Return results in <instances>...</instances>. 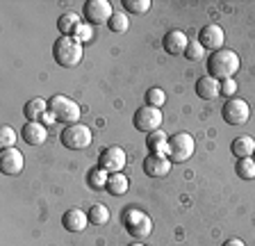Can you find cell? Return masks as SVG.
Instances as JSON below:
<instances>
[{
	"label": "cell",
	"mask_w": 255,
	"mask_h": 246,
	"mask_svg": "<svg viewBox=\"0 0 255 246\" xmlns=\"http://www.w3.org/2000/svg\"><path fill=\"white\" fill-rule=\"evenodd\" d=\"M239 71V55L230 48H221L214 50L207 57V75L214 80H230L235 78V73Z\"/></svg>",
	"instance_id": "1"
},
{
	"label": "cell",
	"mask_w": 255,
	"mask_h": 246,
	"mask_svg": "<svg viewBox=\"0 0 255 246\" xmlns=\"http://www.w3.org/2000/svg\"><path fill=\"white\" fill-rule=\"evenodd\" d=\"M53 57L64 69H75L85 57V48L75 37H59L53 43Z\"/></svg>",
	"instance_id": "2"
},
{
	"label": "cell",
	"mask_w": 255,
	"mask_h": 246,
	"mask_svg": "<svg viewBox=\"0 0 255 246\" xmlns=\"http://www.w3.org/2000/svg\"><path fill=\"white\" fill-rule=\"evenodd\" d=\"M91 139H94V132H91V128L85 125V123H71V125H66V128L62 130V134H59V141L69 150L87 148V146L91 144Z\"/></svg>",
	"instance_id": "3"
},
{
	"label": "cell",
	"mask_w": 255,
	"mask_h": 246,
	"mask_svg": "<svg viewBox=\"0 0 255 246\" xmlns=\"http://www.w3.org/2000/svg\"><path fill=\"white\" fill-rule=\"evenodd\" d=\"M48 110L55 114V119H57L59 123H66V125H71V123H80L78 121L80 119V105L69 96L55 94V96L48 101Z\"/></svg>",
	"instance_id": "4"
},
{
	"label": "cell",
	"mask_w": 255,
	"mask_h": 246,
	"mask_svg": "<svg viewBox=\"0 0 255 246\" xmlns=\"http://www.w3.org/2000/svg\"><path fill=\"white\" fill-rule=\"evenodd\" d=\"M196 150V141L191 137L189 132H178V134H171L169 137V160L173 164H182L187 162Z\"/></svg>",
	"instance_id": "5"
},
{
	"label": "cell",
	"mask_w": 255,
	"mask_h": 246,
	"mask_svg": "<svg viewBox=\"0 0 255 246\" xmlns=\"http://www.w3.org/2000/svg\"><path fill=\"white\" fill-rule=\"evenodd\" d=\"M123 226H126L128 233L132 237H137V240H143V237H148L150 233H153V219H150L146 212H141V210L128 208L126 212H123Z\"/></svg>",
	"instance_id": "6"
},
{
	"label": "cell",
	"mask_w": 255,
	"mask_h": 246,
	"mask_svg": "<svg viewBox=\"0 0 255 246\" xmlns=\"http://www.w3.org/2000/svg\"><path fill=\"white\" fill-rule=\"evenodd\" d=\"M162 110L159 107H150V105H141L134 112L132 117V125L139 130V132L143 134H150L155 132V130H159V125H162Z\"/></svg>",
	"instance_id": "7"
},
{
	"label": "cell",
	"mask_w": 255,
	"mask_h": 246,
	"mask_svg": "<svg viewBox=\"0 0 255 246\" xmlns=\"http://www.w3.org/2000/svg\"><path fill=\"white\" fill-rule=\"evenodd\" d=\"M221 117L228 125H244L251 119V107L242 98H228L221 107Z\"/></svg>",
	"instance_id": "8"
},
{
	"label": "cell",
	"mask_w": 255,
	"mask_h": 246,
	"mask_svg": "<svg viewBox=\"0 0 255 246\" xmlns=\"http://www.w3.org/2000/svg\"><path fill=\"white\" fill-rule=\"evenodd\" d=\"M128 164V155L121 146H107L98 155V166L105 169L107 173H121Z\"/></svg>",
	"instance_id": "9"
},
{
	"label": "cell",
	"mask_w": 255,
	"mask_h": 246,
	"mask_svg": "<svg viewBox=\"0 0 255 246\" xmlns=\"http://www.w3.org/2000/svg\"><path fill=\"white\" fill-rule=\"evenodd\" d=\"M85 18L89 25H105L112 18V5L107 0H87L85 2Z\"/></svg>",
	"instance_id": "10"
},
{
	"label": "cell",
	"mask_w": 255,
	"mask_h": 246,
	"mask_svg": "<svg viewBox=\"0 0 255 246\" xmlns=\"http://www.w3.org/2000/svg\"><path fill=\"white\" fill-rule=\"evenodd\" d=\"M23 153L18 148H2L0 153V171L5 173V176H18L23 171Z\"/></svg>",
	"instance_id": "11"
},
{
	"label": "cell",
	"mask_w": 255,
	"mask_h": 246,
	"mask_svg": "<svg viewBox=\"0 0 255 246\" xmlns=\"http://www.w3.org/2000/svg\"><path fill=\"white\" fill-rule=\"evenodd\" d=\"M223 41H226V34H223V27L221 25H205L198 32V43H201L205 50H221L223 48Z\"/></svg>",
	"instance_id": "12"
},
{
	"label": "cell",
	"mask_w": 255,
	"mask_h": 246,
	"mask_svg": "<svg viewBox=\"0 0 255 246\" xmlns=\"http://www.w3.org/2000/svg\"><path fill=\"white\" fill-rule=\"evenodd\" d=\"M171 164L173 162L166 155H148L143 160V173L150 178H164L171 171Z\"/></svg>",
	"instance_id": "13"
},
{
	"label": "cell",
	"mask_w": 255,
	"mask_h": 246,
	"mask_svg": "<svg viewBox=\"0 0 255 246\" xmlns=\"http://www.w3.org/2000/svg\"><path fill=\"white\" fill-rule=\"evenodd\" d=\"M89 224V214L85 210H78V208H71L62 214V226L69 233H82Z\"/></svg>",
	"instance_id": "14"
},
{
	"label": "cell",
	"mask_w": 255,
	"mask_h": 246,
	"mask_svg": "<svg viewBox=\"0 0 255 246\" xmlns=\"http://www.w3.org/2000/svg\"><path fill=\"white\" fill-rule=\"evenodd\" d=\"M21 137H23V141L30 146H41L43 141L48 139V130H46V125L39 121H27L21 128Z\"/></svg>",
	"instance_id": "15"
},
{
	"label": "cell",
	"mask_w": 255,
	"mask_h": 246,
	"mask_svg": "<svg viewBox=\"0 0 255 246\" xmlns=\"http://www.w3.org/2000/svg\"><path fill=\"white\" fill-rule=\"evenodd\" d=\"M162 46H164V50L169 55H185L187 46H189V39H187V34L180 32V30H171V32L164 34Z\"/></svg>",
	"instance_id": "16"
},
{
	"label": "cell",
	"mask_w": 255,
	"mask_h": 246,
	"mask_svg": "<svg viewBox=\"0 0 255 246\" xmlns=\"http://www.w3.org/2000/svg\"><path fill=\"white\" fill-rule=\"evenodd\" d=\"M196 96L203 101H217L221 96V82L205 75V78H198L196 82Z\"/></svg>",
	"instance_id": "17"
},
{
	"label": "cell",
	"mask_w": 255,
	"mask_h": 246,
	"mask_svg": "<svg viewBox=\"0 0 255 246\" xmlns=\"http://www.w3.org/2000/svg\"><path fill=\"white\" fill-rule=\"evenodd\" d=\"M230 150H233V155H237V160H242V157H253V153H255V139L251 137V134L235 137L233 144H230Z\"/></svg>",
	"instance_id": "18"
},
{
	"label": "cell",
	"mask_w": 255,
	"mask_h": 246,
	"mask_svg": "<svg viewBox=\"0 0 255 246\" xmlns=\"http://www.w3.org/2000/svg\"><path fill=\"white\" fill-rule=\"evenodd\" d=\"M148 150L150 155H169V134L155 130L148 134Z\"/></svg>",
	"instance_id": "19"
},
{
	"label": "cell",
	"mask_w": 255,
	"mask_h": 246,
	"mask_svg": "<svg viewBox=\"0 0 255 246\" xmlns=\"http://www.w3.org/2000/svg\"><path fill=\"white\" fill-rule=\"evenodd\" d=\"M80 25H82V23H80V16L75 11H66V14H62L57 21V30L62 32V37H75Z\"/></svg>",
	"instance_id": "20"
},
{
	"label": "cell",
	"mask_w": 255,
	"mask_h": 246,
	"mask_svg": "<svg viewBox=\"0 0 255 246\" xmlns=\"http://www.w3.org/2000/svg\"><path fill=\"white\" fill-rule=\"evenodd\" d=\"M46 112H48V103L43 101V98H32V101H27L25 107H23V117H25L27 121H39V119H43Z\"/></svg>",
	"instance_id": "21"
},
{
	"label": "cell",
	"mask_w": 255,
	"mask_h": 246,
	"mask_svg": "<svg viewBox=\"0 0 255 246\" xmlns=\"http://www.w3.org/2000/svg\"><path fill=\"white\" fill-rule=\"evenodd\" d=\"M130 187V180H128L126 173H110V180H107V192L114 194V196H123Z\"/></svg>",
	"instance_id": "22"
},
{
	"label": "cell",
	"mask_w": 255,
	"mask_h": 246,
	"mask_svg": "<svg viewBox=\"0 0 255 246\" xmlns=\"http://www.w3.org/2000/svg\"><path fill=\"white\" fill-rule=\"evenodd\" d=\"M107 180H110V173L105 169H101V166H96V169H91L87 173V185L91 189H107Z\"/></svg>",
	"instance_id": "23"
},
{
	"label": "cell",
	"mask_w": 255,
	"mask_h": 246,
	"mask_svg": "<svg viewBox=\"0 0 255 246\" xmlns=\"http://www.w3.org/2000/svg\"><path fill=\"white\" fill-rule=\"evenodd\" d=\"M87 214H89V224H94V226H105L110 221V210L103 203H94Z\"/></svg>",
	"instance_id": "24"
},
{
	"label": "cell",
	"mask_w": 255,
	"mask_h": 246,
	"mask_svg": "<svg viewBox=\"0 0 255 246\" xmlns=\"http://www.w3.org/2000/svg\"><path fill=\"white\" fill-rule=\"evenodd\" d=\"M235 171L239 173V178H244V180H255V162H253V157H242V160H237Z\"/></svg>",
	"instance_id": "25"
},
{
	"label": "cell",
	"mask_w": 255,
	"mask_h": 246,
	"mask_svg": "<svg viewBox=\"0 0 255 246\" xmlns=\"http://www.w3.org/2000/svg\"><path fill=\"white\" fill-rule=\"evenodd\" d=\"M107 27H110L112 32H126L128 27H130V21H128V14L126 11H114L110 18V23H107Z\"/></svg>",
	"instance_id": "26"
},
{
	"label": "cell",
	"mask_w": 255,
	"mask_h": 246,
	"mask_svg": "<svg viewBox=\"0 0 255 246\" xmlns=\"http://www.w3.org/2000/svg\"><path fill=\"white\" fill-rule=\"evenodd\" d=\"M16 139H18V134L11 125H2L0 128V148H16Z\"/></svg>",
	"instance_id": "27"
},
{
	"label": "cell",
	"mask_w": 255,
	"mask_h": 246,
	"mask_svg": "<svg viewBox=\"0 0 255 246\" xmlns=\"http://www.w3.org/2000/svg\"><path fill=\"white\" fill-rule=\"evenodd\" d=\"M164 103H166L164 89H159V87H150V89L146 91V105H150V107H162Z\"/></svg>",
	"instance_id": "28"
},
{
	"label": "cell",
	"mask_w": 255,
	"mask_h": 246,
	"mask_svg": "<svg viewBox=\"0 0 255 246\" xmlns=\"http://www.w3.org/2000/svg\"><path fill=\"white\" fill-rule=\"evenodd\" d=\"M123 7L130 14H146L150 9V0H123Z\"/></svg>",
	"instance_id": "29"
},
{
	"label": "cell",
	"mask_w": 255,
	"mask_h": 246,
	"mask_svg": "<svg viewBox=\"0 0 255 246\" xmlns=\"http://www.w3.org/2000/svg\"><path fill=\"white\" fill-rule=\"evenodd\" d=\"M203 55H205V48H203L198 41H189V46H187L185 50V57L189 59V62H201Z\"/></svg>",
	"instance_id": "30"
},
{
	"label": "cell",
	"mask_w": 255,
	"mask_h": 246,
	"mask_svg": "<svg viewBox=\"0 0 255 246\" xmlns=\"http://www.w3.org/2000/svg\"><path fill=\"white\" fill-rule=\"evenodd\" d=\"M237 94V80L230 78V80H221V96L223 98H235Z\"/></svg>",
	"instance_id": "31"
},
{
	"label": "cell",
	"mask_w": 255,
	"mask_h": 246,
	"mask_svg": "<svg viewBox=\"0 0 255 246\" xmlns=\"http://www.w3.org/2000/svg\"><path fill=\"white\" fill-rule=\"evenodd\" d=\"M94 37V25H89V23H82V25L78 27V32H75V39H78L80 43L89 41V39Z\"/></svg>",
	"instance_id": "32"
},
{
	"label": "cell",
	"mask_w": 255,
	"mask_h": 246,
	"mask_svg": "<svg viewBox=\"0 0 255 246\" xmlns=\"http://www.w3.org/2000/svg\"><path fill=\"white\" fill-rule=\"evenodd\" d=\"M55 121H57V119H55V114L48 110V112L43 114V123H46V125H50V123H55Z\"/></svg>",
	"instance_id": "33"
},
{
	"label": "cell",
	"mask_w": 255,
	"mask_h": 246,
	"mask_svg": "<svg viewBox=\"0 0 255 246\" xmlns=\"http://www.w3.org/2000/svg\"><path fill=\"white\" fill-rule=\"evenodd\" d=\"M223 246H246L244 242L239 240V237H235V240H228V242H223Z\"/></svg>",
	"instance_id": "34"
},
{
	"label": "cell",
	"mask_w": 255,
	"mask_h": 246,
	"mask_svg": "<svg viewBox=\"0 0 255 246\" xmlns=\"http://www.w3.org/2000/svg\"><path fill=\"white\" fill-rule=\"evenodd\" d=\"M130 246H143V244H139V242H134V244H130Z\"/></svg>",
	"instance_id": "35"
},
{
	"label": "cell",
	"mask_w": 255,
	"mask_h": 246,
	"mask_svg": "<svg viewBox=\"0 0 255 246\" xmlns=\"http://www.w3.org/2000/svg\"><path fill=\"white\" fill-rule=\"evenodd\" d=\"M253 162H255V153H253Z\"/></svg>",
	"instance_id": "36"
}]
</instances>
